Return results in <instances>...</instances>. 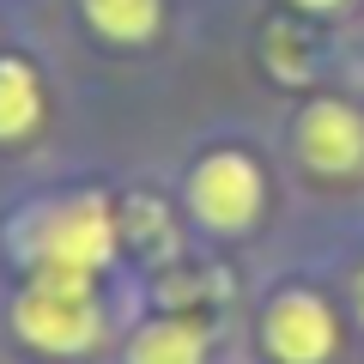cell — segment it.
I'll list each match as a JSON object with an SVG mask.
<instances>
[{"label":"cell","mask_w":364,"mask_h":364,"mask_svg":"<svg viewBox=\"0 0 364 364\" xmlns=\"http://www.w3.org/2000/svg\"><path fill=\"white\" fill-rule=\"evenodd\" d=\"M6 249L25 273H97L104 279V267L122 249V207L97 188L31 200L6 225Z\"/></svg>","instance_id":"cell-1"},{"label":"cell","mask_w":364,"mask_h":364,"mask_svg":"<svg viewBox=\"0 0 364 364\" xmlns=\"http://www.w3.org/2000/svg\"><path fill=\"white\" fill-rule=\"evenodd\" d=\"M49 116V91H43V73L25 61V55H0V146H18L43 128Z\"/></svg>","instance_id":"cell-7"},{"label":"cell","mask_w":364,"mask_h":364,"mask_svg":"<svg viewBox=\"0 0 364 364\" xmlns=\"http://www.w3.org/2000/svg\"><path fill=\"white\" fill-rule=\"evenodd\" d=\"M182 200H188V213H195L200 231L237 237V231H249V225L261 219V207H267V176H261V164L249 152L213 146V152L195 158L188 182H182Z\"/></svg>","instance_id":"cell-3"},{"label":"cell","mask_w":364,"mask_h":364,"mask_svg":"<svg viewBox=\"0 0 364 364\" xmlns=\"http://www.w3.org/2000/svg\"><path fill=\"white\" fill-rule=\"evenodd\" d=\"M352 310H358V322H364V261L352 267Z\"/></svg>","instance_id":"cell-10"},{"label":"cell","mask_w":364,"mask_h":364,"mask_svg":"<svg viewBox=\"0 0 364 364\" xmlns=\"http://www.w3.org/2000/svg\"><path fill=\"white\" fill-rule=\"evenodd\" d=\"M207 322L195 316H152L128 334L122 364H207Z\"/></svg>","instance_id":"cell-6"},{"label":"cell","mask_w":364,"mask_h":364,"mask_svg":"<svg viewBox=\"0 0 364 364\" xmlns=\"http://www.w3.org/2000/svg\"><path fill=\"white\" fill-rule=\"evenodd\" d=\"M79 13H85V25L97 31L104 43L134 49V43H152L158 37V25H164V0H79Z\"/></svg>","instance_id":"cell-8"},{"label":"cell","mask_w":364,"mask_h":364,"mask_svg":"<svg viewBox=\"0 0 364 364\" xmlns=\"http://www.w3.org/2000/svg\"><path fill=\"white\" fill-rule=\"evenodd\" d=\"M291 158L322 182H346L364 170V109L346 97H310L291 122Z\"/></svg>","instance_id":"cell-5"},{"label":"cell","mask_w":364,"mask_h":364,"mask_svg":"<svg viewBox=\"0 0 364 364\" xmlns=\"http://www.w3.org/2000/svg\"><path fill=\"white\" fill-rule=\"evenodd\" d=\"M291 13H304V18H340L352 6V0H286Z\"/></svg>","instance_id":"cell-9"},{"label":"cell","mask_w":364,"mask_h":364,"mask_svg":"<svg viewBox=\"0 0 364 364\" xmlns=\"http://www.w3.org/2000/svg\"><path fill=\"white\" fill-rule=\"evenodd\" d=\"M6 322L31 352L85 358L109 334L104 286H97V273H25V286L6 304Z\"/></svg>","instance_id":"cell-2"},{"label":"cell","mask_w":364,"mask_h":364,"mask_svg":"<svg viewBox=\"0 0 364 364\" xmlns=\"http://www.w3.org/2000/svg\"><path fill=\"white\" fill-rule=\"evenodd\" d=\"M261 346L273 364H328L340 352V316L322 291L286 286L261 310Z\"/></svg>","instance_id":"cell-4"}]
</instances>
